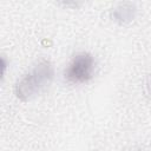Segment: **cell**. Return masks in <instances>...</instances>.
Returning a JSON list of instances; mask_svg holds the SVG:
<instances>
[{
	"label": "cell",
	"instance_id": "6da1fadb",
	"mask_svg": "<svg viewBox=\"0 0 151 151\" xmlns=\"http://www.w3.org/2000/svg\"><path fill=\"white\" fill-rule=\"evenodd\" d=\"M54 78V67L48 60L39 61L28 73H26L15 84V96L22 100L27 101L44 90H46Z\"/></svg>",
	"mask_w": 151,
	"mask_h": 151
},
{
	"label": "cell",
	"instance_id": "7a4b0ae2",
	"mask_svg": "<svg viewBox=\"0 0 151 151\" xmlns=\"http://www.w3.org/2000/svg\"><path fill=\"white\" fill-rule=\"evenodd\" d=\"M94 58L87 52L78 53L73 57L67 68L65 70V79L71 84H83L93 77Z\"/></svg>",
	"mask_w": 151,
	"mask_h": 151
},
{
	"label": "cell",
	"instance_id": "3957f363",
	"mask_svg": "<svg viewBox=\"0 0 151 151\" xmlns=\"http://www.w3.org/2000/svg\"><path fill=\"white\" fill-rule=\"evenodd\" d=\"M136 13L134 6L131 4H123L119 5L117 8L113 9L112 12V17L114 20L119 21V22H129L133 19Z\"/></svg>",
	"mask_w": 151,
	"mask_h": 151
},
{
	"label": "cell",
	"instance_id": "277c9868",
	"mask_svg": "<svg viewBox=\"0 0 151 151\" xmlns=\"http://www.w3.org/2000/svg\"><path fill=\"white\" fill-rule=\"evenodd\" d=\"M147 88H149V92L151 93V77H150V81H149V84H147Z\"/></svg>",
	"mask_w": 151,
	"mask_h": 151
}]
</instances>
